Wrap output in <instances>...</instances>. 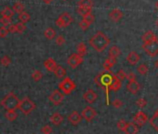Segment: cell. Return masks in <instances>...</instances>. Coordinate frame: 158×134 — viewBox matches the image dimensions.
I'll return each instance as SVG.
<instances>
[{"label":"cell","instance_id":"obj_51","mask_svg":"<svg viewBox=\"0 0 158 134\" xmlns=\"http://www.w3.org/2000/svg\"><path fill=\"white\" fill-rule=\"evenodd\" d=\"M156 25H157V27H158V19H157V21H156Z\"/></svg>","mask_w":158,"mask_h":134},{"label":"cell","instance_id":"obj_28","mask_svg":"<svg viewBox=\"0 0 158 134\" xmlns=\"http://www.w3.org/2000/svg\"><path fill=\"white\" fill-rule=\"evenodd\" d=\"M76 50H77V53L79 55H81V56L86 55V53H87V46L84 43H79L77 48H76Z\"/></svg>","mask_w":158,"mask_h":134},{"label":"cell","instance_id":"obj_22","mask_svg":"<svg viewBox=\"0 0 158 134\" xmlns=\"http://www.w3.org/2000/svg\"><path fill=\"white\" fill-rule=\"evenodd\" d=\"M53 73H54V75L58 77V78H61V77H63L65 75H66V70L63 68L62 66H58L57 65V67L55 68V70L53 71Z\"/></svg>","mask_w":158,"mask_h":134},{"label":"cell","instance_id":"obj_2","mask_svg":"<svg viewBox=\"0 0 158 134\" xmlns=\"http://www.w3.org/2000/svg\"><path fill=\"white\" fill-rule=\"evenodd\" d=\"M20 103V100L18 97L13 93V92H9L8 95L4 97V99L0 102L1 104L6 110H16L18 108Z\"/></svg>","mask_w":158,"mask_h":134},{"label":"cell","instance_id":"obj_24","mask_svg":"<svg viewBox=\"0 0 158 134\" xmlns=\"http://www.w3.org/2000/svg\"><path fill=\"white\" fill-rule=\"evenodd\" d=\"M120 54H121V51H120L119 48L116 47V46H113V47H111V49H109V56H110V57L117 58Z\"/></svg>","mask_w":158,"mask_h":134},{"label":"cell","instance_id":"obj_23","mask_svg":"<svg viewBox=\"0 0 158 134\" xmlns=\"http://www.w3.org/2000/svg\"><path fill=\"white\" fill-rule=\"evenodd\" d=\"M91 11H92V8H88V7H78L77 8V12L82 17H84L88 13H91Z\"/></svg>","mask_w":158,"mask_h":134},{"label":"cell","instance_id":"obj_38","mask_svg":"<svg viewBox=\"0 0 158 134\" xmlns=\"http://www.w3.org/2000/svg\"><path fill=\"white\" fill-rule=\"evenodd\" d=\"M0 63H1L3 66H8L10 64V59L8 57V56H4V57L0 59Z\"/></svg>","mask_w":158,"mask_h":134},{"label":"cell","instance_id":"obj_13","mask_svg":"<svg viewBox=\"0 0 158 134\" xmlns=\"http://www.w3.org/2000/svg\"><path fill=\"white\" fill-rule=\"evenodd\" d=\"M126 88L128 91L131 93V94H137L138 91L141 88V85L139 84V82H137L136 80L133 81H129V83L126 85Z\"/></svg>","mask_w":158,"mask_h":134},{"label":"cell","instance_id":"obj_15","mask_svg":"<svg viewBox=\"0 0 158 134\" xmlns=\"http://www.w3.org/2000/svg\"><path fill=\"white\" fill-rule=\"evenodd\" d=\"M126 61H128V62L131 65H135L139 62L140 61V55L135 52V51H131L129 53V55L126 56Z\"/></svg>","mask_w":158,"mask_h":134},{"label":"cell","instance_id":"obj_45","mask_svg":"<svg viewBox=\"0 0 158 134\" xmlns=\"http://www.w3.org/2000/svg\"><path fill=\"white\" fill-rule=\"evenodd\" d=\"M125 78H126V79H128L129 81H133V80H136V75H135L133 72H129V74H126Z\"/></svg>","mask_w":158,"mask_h":134},{"label":"cell","instance_id":"obj_1","mask_svg":"<svg viewBox=\"0 0 158 134\" xmlns=\"http://www.w3.org/2000/svg\"><path fill=\"white\" fill-rule=\"evenodd\" d=\"M90 46L98 52L103 51L110 44V39L102 32H97L88 41Z\"/></svg>","mask_w":158,"mask_h":134},{"label":"cell","instance_id":"obj_12","mask_svg":"<svg viewBox=\"0 0 158 134\" xmlns=\"http://www.w3.org/2000/svg\"><path fill=\"white\" fill-rule=\"evenodd\" d=\"M83 97H84V99H85V101L87 103L93 104L97 99V94L94 92L93 89H88V91L84 93Z\"/></svg>","mask_w":158,"mask_h":134},{"label":"cell","instance_id":"obj_50","mask_svg":"<svg viewBox=\"0 0 158 134\" xmlns=\"http://www.w3.org/2000/svg\"><path fill=\"white\" fill-rule=\"evenodd\" d=\"M155 8H156L158 9V1H157V2L155 3Z\"/></svg>","mask_w":158,"mask_h":134},{"label":"cell","instance_id":"obj_3","mask_svg":"<svg viewBox=\"0 0 158 134\" xmlns=\"http://www.w3.org/2000/svg\"><path fill=\"white\" fill-rule=\"evenodd\" d=\"M18 108L23 114H24L25 116H28L31 112H33L36 109V104L33 101H31L28 97H25L20 101Z\"/></svg>","mask_w":158,"mask_h":134},{"label":"cell","instance_id":"obj_17","mask_svg":"<svg viewBox=\"0 0 158 134\" xmlns=\"http://www.w3.org/2000/svg\"><path fill=\"white\" fill-rule=\"evenodd\" d=\"M44 67L48 72H53L57 67V63L52 58H48L44 62Z\"/></svg>","mask_w":158,"mask_h":134},{"label":"cell","instance_id":"obj_49","mask_svg":"<svg viewBox=\"0 0 158 134\" xmlns=\"http://www.w3.org/2000/svg\"><path fill=\"white\" fill-rule=\"evenodd\" d=\"M154 65H155V67L158 69V59L156 60V62H155V63H154Z\"/></svg>","mask_w":158,"mask_h":134},{"label":"cell","instance_id":"obj_33","mask_svg":"<svg viewBox=\"0 0 158 134\" xmlns=\"http://www.w3.org/2000/svg\"><path fill=\"white\" fill-rule=\"evenodd\" d=\"M42 77H43V74H42L39 70H36L33 74H32V78H33L35 81L41 80Z\"/></svg>","mask_w":158,"mask_h":134},{"label":"cell","instance_id":"obj_36","mask_svg":"<svg viewBox=\"0 0 158 134\" xmlns=\"http://www.w3.org/2000/svg\"><path fill=\"white\" fill-rule=\"evenodd\" d=\"M146 104H147V101L143 98L138 99L137 100V102H136V105L138 106L139 108H143Z\"/></svg>","mask_w":158,"mask_h":134},{"label":"cell","instance_id":"obj_31","mask_svg":"<svg viewBox=\"0 0 158 134\" xmlns=\"http://www.w3.org/2000/svg\"><path fill=\"white\" fill-rule=\"evenodd\" d=\"M137 71H138V73L141 74V75H146L147 73H148L149 69H148V67H147L146 64L141 63V65H139L138 68H137Z\"/></svg>","mask_w":158,"mask_h":134},{"label":"cell","instance_id":"obj_43","mask_svg":"<svg viewBox=\"0 0 158 134\" xmlns=\"http://www.w3.org/2000/svg\"><path fill=\"white\" fill-rule=\"evenodd\" d=\"M116 76L118 77V79H120L121 81L125 79V76H126V74L124 70H119L116 74Z\"/></svg>","mask_w":158,"mask_h":134},{"label":"cell","instance_id":"obj_9","mask_svg":"<svg viewBox=\"0 0 158 134\" xmlns=\"http://www.w3.org/2000/svg\"><path fill=\"white\" fill-rule=\"evenodd\" d=\"M147 120H148V117H147V116L143 113L142 111H139L133 118V121H134L135 124L137 126H140V127L143 126L147 122Z\"/></svg>","mask_w":158,"mask_h":134},{"label":"cell","instance_id":"obj_16","mask_svg":"<svg viewBox=\"0 0 158 134\" xmlns=\"http://www.w3.org/2000/svg\"><path fill=\"white\" fill-rule=\"evenodd\" d=\"M109 16H110V19L112 20V21H120L121 19H122V17H123V12L120 10V9H118V8H114V9H113L111 12H110V14H109Z\"/></svg>","mask_w":158,"mask_h":134},{"label":"cell","instance_id":"obj_42","mask_svg":"<svg viewBox=\"0 0 158 134\" xmlns=\"http://www.w3.org/2000/svg\"><path fill=\"white\" fill-rule=\"evenodd\" d=\"M55 42H56V44L58 45V46H62V45L65 43V38L63 37L62 36H59V37H57Z\"/></svg>","mask_w":158,"mask_h":134},{"label":"cell","instance_id":"obj_5","mask_svg":"<svg viewBox=\"0 0 158 134\" xmlns=\"http://www.w3.org/2000/svg\"><path fill=\"white\" fill-rule=\"evenodd\" d=\"M142 49L149 56L154 57V56L158 54V40L155 39L150 43H144Z\"/></svg>","mask_w":158,"mask_h":134},{"label":"cell","instance_id":"obj_26","mask_svg":"<svg viewBox=\"0 0 158 134\" xmlns=\"http://www.w3.org/2000/svg\"><path fill=\"white\" fill-rule=\"evenodd\" d=\"M5 116L8 121H14L17 118V113L15 110H7Z\"/></svg>","mask_w":158,"mask_h":134},{"label":"cell","instance_id":"obj_35","mask_svg":"<svg viewBox=\"0 0 158 134\" xmlns=\"http://www.w3.org/2000/svg\"><path fill=\"white\" fill-rule=\"evenodd\" d=\"M26 30V27L24 25L23 22H19V24H16V32L19 34H23L24 31Z\"/></svg>","mask_w":158,"mask_h":134},{"label":"cell","instance_id":"obj_11","mask_svg":"<svg viewBox=\"0 0 158 134\" xmlns=\"http://www.w3.org/2000/svg\"><path fill=\"white\" fill-rule=\"evenodd\" d=\"M121 80L118 79V77L116 76V75H112V82L108 87L109 91H117L118 89H120L121 88Z\"/></svg>","mask_w":158,"mask_h":134},{"label":"cell","instance_id":"obj_27","mask_svg":"<svg viewBox=\"0 0 158 134\" xmlns=\"http://www.w3.org/2000/svg\"><path fill=\"white\" fill-rule=\"evenodd\" d=\"M13 14H14V11H13V9H11V8H8V7L4 8H3V10L1 11V15H2L3 17H7V18H12Z\"/></svg>","mask_w":158,"mask_h":134},{"label":"cell","instance_id":"obj_32","mask_svg":"<svg viewBox=\"0 0 158 134\" xmlns=\"http://www.w3.org/2000/svg\"><path fill=\"white\" fill-rule=\"evenodd\" d=\"M92 6H93V2L91 0H79V2H78V7L92 8Z\"/></svg>","mask_w":158,"mask_h":134},{"label":"cell","instance_id":"obj_34","mask_svg":"<svg viewBox=\"0 0 158 134\" xmlns=\"http://www.w3.org/2000/svg\"><path fill=\"white\" fill-rule=\"evenodd\" d=\"M0 24L3 26H8L11 24V18H7V17H2L0 19Z\"/></svg>","mask_w":158,"mask_h":134},{"label":"cell","instance_id":"obj_39","mask_svg":"<svg viewBox=\"0 0 158 134\" xmlns=\"http://www.w3.org/2000/svg\"><path fill=\"white\" fill-rule=\"evenodd\" d=\"M125 125H126V122H125L124 119H120V120L117 122V128H118V129H120V130H122V131L125 130Z\"/></svg>","mask_w":158,"mask_h":134},{"label":"cell","instance_id":"obj_29","mask_svg":"<svg viewBox=\"0 0 158 134\" xmlns=\"http://www.w3.org/2000/svg\"><path fill=\"white\" fill-rule=\"evenodd\" d=\"M13 11L16 13H20L23 12V11H24V6L23 4L20 3V2H16L14 5H13Z\"/></svg>","mask_w":158,"mask_h":134},{"label":"cell","instance_id":"obj_30","mask_svg":"<svg viewBox=\"0 0 158 134\" xmlns=\"http://www.w3.org/2000/svg\"><path fill=\"white\" fill-rule=\"evenodd\" d=\"M19 20L20 21V22L25 24V22H27L30 20V15L27 12H25V11H23V12L19 13Z\"/></svg>","mask_w":158,"mask_h":134},{"label":"cell","instance_id":"obj_37","mask_svg":"<svg viewBox=\"0 0 158 134\" xmlns=\"http://www.w3.org/2000/svg\"><path fill=\"white\" fill-rule=\"evenodd\" d=\"M83 19L85 20L87 22H88L89 24H91L92 22L94 21V19H95V18H94V15H93L92 13H88V14H87V15L84 16Z\"/></svg>","mask_w":158,"mask_h":134},{"label":"cell","instance_id":"obj_44","mask_svg":"<svg viewBox=\"0 0 158 134\" xmlns=\"http://www.w3.org/2000/svg\"><path fill=\"white\" fill-rule=\"evenodd\" d=\"M8 33V30L5 27V26H2L0 27V37H5Z\"/></svg>","mask_w":158,"mask_h":134},{"label":"cell","instance_id":"obj_41","mask_svg":"<svg viewBox=\"0 0 158 134\" xmlns=\"http://www.w3.org/2000/svg\"><path fill=\"white\" fill-rule=\"evenodd\" d=\"M90 24H88V22H87L85 20H82L80 22H79V26H80V28L81 29H83V30H87L88 28V26H89Z\"/></svg>","mask_w":158,"mask_h":134},{"label":"cell","instance_id":"obj_10","mask_svg":"<svg viewBox=\"0 0 158 134\" xmlns=\"http://www.w3.org/2000/svg\"><path fill=\"white\" fill-rule=\"evenodd\" d=\"M48 100L54 105H59L63 101V94L60 93L59 91H57V89H56V91H53V92L49 95Z\"/></svg>","mask_w":158,"mask_h":134},{"label":"cell","instance_id":"obj_46","mask_svg":"<svg viewBox=\"0 0 158 134\" xmlns=\"http://www.w3.org/2000/svg\"><path fill=\"white\" fill-rule=\"evenodd\" d=\"M41 131L43 132V133L48 134V133H51V131H52V129L50 128V126H48V125H46V126H44L43 128H42Z\"/></svg>","mask_w":158,"mask_h":134},{"label":"cell","instance_id":"obj_40","mask_svg":"<svg viewBox=\"0 0 158 134\" xmlns=\"http://www.w3.org/2000/svg\"><path fill=\"white\" fill-rule=\"evenodd\" d=\"M122 105H123V102L121 100H119V99H115V100H113V106L114 107V108H120V107H122Z\"/></svg>","mask_w":158,"mask_h":134},{"label":"cell","instance_id":"obj_7","mask_svg":"<svg viewBox=\"0 0 158 134\" xmlns=\"http://www.w3.org/2000/svg\"><path fill=\"white\" fill-rule=\"evenodd\" d=\"M83 62V56L79 55L78 53H73L67 59V64L71 66L72 68H76L79 64Z\"/></svg>","mask_w":158,"mask_h":134},{"label":"cell","instance_id":"obj_21","mask_svg":"<svg viewBox=\"0 0 158 134\" xmlns=\"http://www.w3.org/2000/svg\"><path fill=\"white\" fill-rule=\"evenodd\" d=\"M50 122L52 123L53 125H56V126H58V125H60V123L62 122V120H63V117L59 114V113H54L53 115H52L51 116H50Z\"/></svg>","mask_w":158,"mask_h":134},{"label":"cell","instance_id":"obj_8","mask_svg":"<svg viewBox=\"0 0 158 134\" xmlns=\"http://www.w3.org/2000/svg\"><path fill=\"white\" fill-rule=\"evenodd\" d=\"M96 116H97L96 111L90 106H87L81 112V116L87 121H91Z\"/></svg>","mask_w":158,"mask_h":134},{"label":"cell","instance_id":"obj_6","mask_svg":"<svg viewBox=\"0 0 158 134\" xmlns=\"http://www.w3.org/2000/svg\"><path fill=\"white\" fill-rule=\"evenodd\" d=\"M72 21H73V17L68 12H63L56 20L55 24L60 28H64L69 26L72 24Z\"/></svg>","mask_w":158,"mask_h":134},{"label":"cell","instance_id":"obj_52","mask_svg":"<svg viewBox=\"0 0 158 134\" xmlns=\"http://www.w3.org/2000/svg\"><path fill=\"white\" fill-rule=\"evenodd\" d=\"M63 1H65V0H63Z\"/></svg>","mask_w":158,"mask_h":134},{"label":"cell","instance_id":"obj_47","mask_svg":"<svg viewBox=\"0 0 158 134\" xmlns=\"http://www.w3.org/2000/svg\"><path fill=\"white\" fill-rule=\"evenodd\" d=\"M8 32L9 33H11V34H13V33H16V24H10V25H8Z\"/></svg>","mask_w":158,"mask_h":134},{"label":"cell","instance_id":"obj_4","mask_svg":"<svg viewBox=\"0 0 158 134\" xmlns=\"http://www.w3.org/2000/svg\"><path fill=\"white\" fill-rule=\"evenodd\" d=\"M59 88L60 91H62V92L69 95L72 93V91L76 88V84L73 82L70 77H65L60 84H59Z\"/></svg>","mask_w":158,"mask_h":134},{"label":"cell","instance_id":"obj_48","mask_svg":"<svg viewBox=\"0 0 158 134\" xmlns=\"http://www.w3.org/2000/svg\"><path fill=\"white\" fill-rule=\"evenodd\" d=\"M42 1H43L45 4H47V5H48V4H50L52 1H53V0H42Z\"/></svg>","mask_w":158,"mask_h":134},{"label":"cell","instance_id":"obj_14","mask_svg":"<svg viewBox=\"0 0 158 134\" xmlns=\"http://www.w3.org/2000/svg\"><path fill=\"white\" fill-rule=\"evenodd\" d=\"M68 119H69V121L71 122L72 125L76 126V125L79 124V123L81 122L82 116H81V115L78 113V112L75 111V112H72L71 115L68 116Z\"/></svg>","mask_w":158,"mask_h":134},{"label":"cell","instance_id":"obj_19","mask_svg":"<svg viewBox=\"0 0 158 134\" xmlns=\"http://www.w3.org/2000/svg\"><path fill=\"white\" fill-rule=\"evenodd\" d=\"M125 133H129V134H134L138 132V126H137L135 123L129 122V123H126L125 130Z\"/></svg>","mask_w":158,"mask_h":134},{"label":"cell","instance_id":"obj_20","mask_svg":"<svg viewBox=\"0 0 158 134\" xmlns=\"http://www.w3.org/2000/svg\"><path fill=\"white\" fill-rule=\"evenodd\" d=\"M141 39H142L143 43H150V42L155 40V39H157V38H156L155 35L152 31H147L144 35L142 36Z\"/></svg>","mask_w":158,"mask_h":134},{"label":"cell","instance_id":"obj_18","mask_svg":"<svg viewBox=\"0 0 158 134\" xmlns=\"http://www.w3.org/2000/svg\"><path fill=\"white\" fill-rule=\"evenodd\" d=\"M116 63V58H113V57H110L109 56V58L105 60V62H103L102 66H103V68L104 70H106V71H109L112 67Z\"/></svg>","mask_w":158,"mask_h":134},{"label":"cell","instance_id":"obj_25","mask_svg":"<svg viewBox=\"0 0 158 134\" xmlns=\"http://www.w3.org/2000/svg\"><path fill=\"white\" fill-rule=\"evenodd\" d=\"M44 36L48 39H53L56 36V32L53 28H47L44 32Z\"/></svg>","mask_w":158,"mask_h":134}]
</instances>
